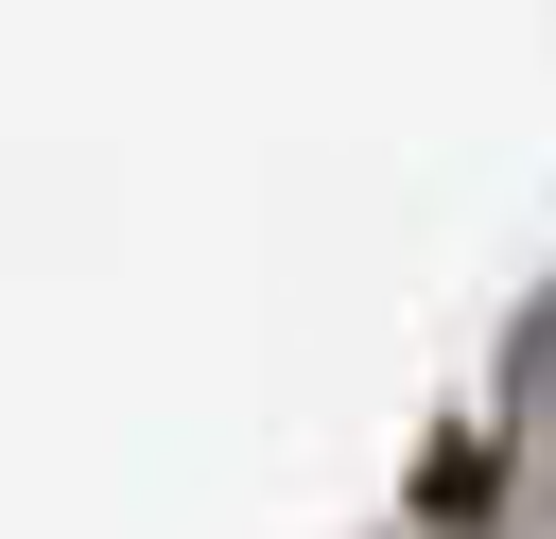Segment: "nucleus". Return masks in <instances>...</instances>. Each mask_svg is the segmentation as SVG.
Here are the masks:
<instances>
[{
	"mask_svg": "<svg viewBox=\"0 0 556 539\" xmlns=\"http://www.w3.org/2000/svg\"><path fill=\"white\" fill-rule=\"evenodd\" d=\"M521 400H539V417H556V313H539V330H521Z\"/></svg>",
	"mask_w": 556,
	"mask_h": 539,
	"instance_id": "f257e3e1",
	"label": "nucleus"
}]
</instances>
